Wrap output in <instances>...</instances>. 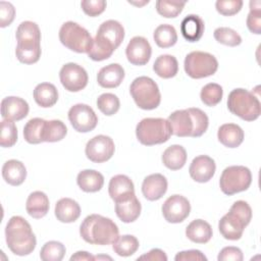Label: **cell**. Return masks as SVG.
<instances>
[{"instance_id":"1","label":"cell","mask_w":261,"mask_h":261,"mask_svg":"<svg viewBox=\"0 0 261 261\" xmlns=\"http://www.w3.org/2000/svg\"><path fill=\"white\" fill-rule=\"evenodd\" d=\"M124 39V29L120 22L109 19L102 22L93 40V46L88 52L94 61L108 59Z\"/></svg>"},{"instance_id":"2","label":"cell","mask_w":261,"mask_h":261,"mask_svg":"<svg viewBox=\"0 0 261 261\" xmlns=\"http://www.w3.org/2000/svg\"><path fill=\"white\" fill-rule=\"evenodd\" d=\"M118 227L113 220L99 214L87 216L81 226L80 234L82 239L92 245H110L118 238Z\"/></svg>"},{"instance_id":"3","label":"cell","mask_w":261,"mask_h":261,"mask_svg":"<svg viewBox=\"0 0 261 261\" xmlns=\"http://www.w3.org/2000/svg\"><path fill=\"white\" fill-rule=\"evenodd\" d=\"M5 239L9 250L17 256L31 254L37 245L31 224L21 216H12L5 227Z\"/></svg>"},{"instance_id":"4","label":"cell","mask_w":261,"mask_h":261,"mask_svg":"<svg viewBox=\"0 0 261 261\" xmlns=\"http://www.w3.org/2000/svg\"><path fill=\"white\" fill-rule=\"evenodd\" d=\"M228 110L246 121L256 120L261 113L259 99L248 90L238 88L228 94Z\"/></svg>"},{"instance_id":"5","label":"cell","mask_w":261,"mask_h":261,"mask_svg":"<svg viewBox=\"0 0 261 261\" xmlns=\"http://www.w3.org/2000/svg\"><path fill=\"white\" fill-rule=\"evenodd\" d=\"M172 135L171 126L167 119L147 117L142 119L136 127L138 141L145 146L165 143Z\"/></svg>"},{"instance_id":"6","label":"cell","mask_w":261,"mask_h":261,"mask_svg":"<svg viewBox=\"0 0 261 261\" xmlns=\"http://www.w3.org/2000/svg\"><path fill=\"white\" fill-rule=\"evenodd\" d=\"M129 93L137 106L144 110H153L161 102L157 84L149 76H139L129 86Z\"/></svg>"},{"instance_id":"7","label":"cell","mask_w":261,"mask_h":261,"mask_svg":"<svg viewBox=\"0 0 261 261\" xmlns=\"http://www.w3.org/2000/svg\"><path fill=\"white\" fill-rule=\"evenodd\" d=\"M59 40L63 46L71 51L88 53L93 46L94 39L84 27L73 21H66L59 30Z\"/></svg>"},{"instance_id":"8","label":"cell","mask_w":261,"mask_h":261,"mask_svg":"<svg viewBox=\"0 0 261 261\" xmlns=\"http://www.w3.org/2000/svg\"><path fill=\"white\" fill-rule=\"evenodd\" d=\"M252 182L250 169L243 165H232L226 167L219 179V187L223 194L227 196L244 192L249 189Z\"/></svg>"},{"instance_id":"9","label":"cell","mask_w":261,"mask_h":261,"mask_svg":"<svg viewBox=\"0 0 261 261\" xmlns=\"http://www.w3.org/2000/svg\"><path fill=\"white\" fill-rule=\"evenodd\" d=\"M186 73L192 79H203L213 75L218 68V61L210 53L193 51L189 53L184 62Z\"/></svg>"},{"instance_id":"10","label":"cell","mask_w":261,"mask_h":261,"mask_svg":"<svg viewBox=\"0 0 261 261\" xmlns=\"http://www.w3.org/2000/svg\"><path fill=\"white\" fill-rule=\"evenodd\" d=\"M115 145L113 140L105 135H98L88 141L85 149L87 158L95 163L108 161L114 154Z\"/></svg>"},{"instance_id":"11","label":"cell","mask_w":261,"mask_h":261,"mask_svg":"<svg viewBox=\"0 0 261 261\" xmlns=\"http://www.w3.org/2000/svg\"><path fill=\"white\" fill-rule=\"evenodd\" d=\"M61 85L68 92H80L88 85L89 76L86 69L73 62L64 64L59 71Z\"/></svg>"},{"instance_id":"12","label":"cell","mask_w":261,"mask_h":261,"mask_svg":"<svg viewBox=\"0 0 261 261\" xmlns=\"http://www.w3.org/2000/svg\"><path fill=\"white\" fill-rule=\"evenodd\" d=\"M68 119L72 127L79 133H89L98 123V117L92 107L82 103L70 107L68 110Z\"/></svg>"},{"instance_id":"13","label":"cell","mask_w":261,"mask_h":261,"mask_svg":"<svg viewBox=\"0 0 261 261\" xmlns=\"http://www.w3.org/2000/svg\"><path fill=\"white\" fill-rule=\"evenodd\" d=\"M162 214L169 223L182 222L191 212L189 200L181 195H172L162 205Z\"/></svg>"},{"instance_id":"14","label":"cell","mask_w":261,"mask_h":261,"mask_svg":"<svg viewBox=\"0 0 261 261\" xmlns=\"http://www.w3.org/2000/svg\"><path fill=\"white\" fill-rule=\"evenodd\" d=\"M125 54L127 60L134 65H145L151 58L152 48L148 40L141 36H136L128 42Z\"/></svg>"},{"instance_id":"15","label":"cell","mask_w":261,"mask_h":261,"mask_svg":"<svg viewBox=\"0 0 261 261\" xmlns=\"http://www.w3.org/2000/svg\"><path fill=\"white\" fill-rule=\"evenodd\" d=\"M247 225L248 223L231 210L223 215L218 222V228L221 236L230 241L240 240Z\"/></svg>"},{"instance_id":"16","label":"cell","mask_w":261,"mask_h":261,"mask_svg":"<svg viewBox=\"0 0 261 261\" xmlns=\"http://www.w3.org/2000/svg\"><path fill=\"white\" fill-rule=\"evenodd\" d=\"M168 122L171 126L172 135L176 137H193L195 123L192 113L188 109L175 110L168 116Z\"/></svg>"},{"instance_id":"17","label":"cell","mask_w":261,"mask_h":261,"mask_svg":"<svg viewBox=\"0 0 261 261\" xmlns=\"http://www.w3.org/2000/svg\"><path fill=\"white\" fill-rule=\"evenodd\" d=\"M215 161L207 155H199L195 157L189 167L191 177L197 182L209 181L215 173Z\"/></svg>"},{"instance_id":"18","label":"cell","mask_w":261,"mask_h":261,"mask_svg":"<svg viewBox=\"0 0 261 261\" xmlns=\"http://www.w3.org/2000/svg\"><path fill=\"white\" fill-rule=\"evenodd\" d=\"M29 110L28 102L20 97L9 96L1 101V115L4 119L21 120L29 114Z\"/></svg>"},{"instance_id":"19","label":"cell","mask_w":261,"mask_h":261,"mask_svg":"<svg viewBox=\"0 0 261 261\" xmlns=\"http://www.w3.org/2000/svg\"><path fill=\"white\" fill-rule=\"evenodd\" d=\"M167 191V179L161 173H153L146 176L142 184V193L149 201H157Z\"/></svg>"},{"instance_id":"20","label":"cell","mask_w":261,"mask_h":261,"mask_svg":"<svg viewBox=\"0 0 261 261\" xmlns=\"http://www.w3.org/2000/svg\"><path fill=\"white\" fill-rule=\"evenodd\" d=\"M108 193L114 202L124 200L135 194V187L132 179L124 174H117L111 177L108 186Z\"/></svg>"},{"instance_id":"21","label":"cell","mask_w":261,"mask_h":261,"mask_svg":"<svg viewBox=\"0 0 261 261\" xmlns=\"http://www.w3.org/2000/svg\"><path fill=\"white\" fill-rule=\"evenodd\" d=\"M124 79V69L118 63H111L102 67L97 74V82L102 88L118 87Z\"/></svg>"},{"instance_id":"22","label":"cell","mask_w":261,"mask_h":261,"mask_svg":"<svg viewBox=\"0 0 261 261\" xmlns=\"http://www.w3.org/2000/svg\"><path fill=\"white\" fill-rule=\"evenodd\" d=\"M141 210L142 206L136 194L124 200L115 202L116 215L124 223H129L137 220L141 214Z\"/></svg>"},{"instance_id":"23","label":"cell","mask_w":261,"mask_h":261,"mask_svg":"<svg viewBox=\"0 0 261 261\" xmlns=\"http://www.w3.org/2000/svg\"><path fill=\"white\" fill-rule=\"evenodd\" d=\"M205 30L203 19L197 14L187 15L180 23V32L182 37L189 42H198Z\"/></svg>"},{"instance_id":"24","label":"cell","mask_w":261,"mask_h":261,"mask_svg":"<svg viewBox=\"0 0 261 261\" xmlns=\"http://www.w3.org/2000/svg\"><path fill=\"white\" fill-rule=\"evenodd\" d=\"M57 220L63 223L74 222L81 215V207L76 201L70 198H62L57 201L54 210Z\"/></svg>"},{"instance_id":"25","label":"cell","mask_w":261,"mask_h":261,"mask_svg":"<svg viewBox=\"0 0 261 261\" xmlns=\"http://www.w3.org/2000/svg\"><path fill=\"white\" fill-rule=\"evenodd\" d=\"M218 141L227 148L239 147L245 138L244 130L234 123H224L219 126L217 132Z\"/></svg>"},{"instance_id":"26","label":"cell","mask_w":261,"mask_h":261,"mask_svg":"<svg viewBox=\"0 0 261 261\" xmlns=\"http://www.w3.org/2000/svg\"><path fill=\"white\" fill-rule=\"evenodd\" d=\"M50 208L49 199L44 192L36 191L30 194L27 199L25 210L30 216L39 219L44 217Z\"/></svg>"},{"instance_id":"27","label":"cell","mask_w":261,"mask_h":261,"mask_svg":"<svg viewBox=\"0 0 261 261\" xmlns=\"http://www.w3.org/2000/svg\"><path fill=\"white\" fill-rule=\"evenodd\" d=\"M2 176L7 184L11 186H19L25 180L27 168L21 161L10 159L2 166Z\"/></svg>"},{"instance_id":"28","label":"cell","mask_w":261,"mask_h":261,"mask_svg":"<svg viewBox=\"0 0 261 261\" xmlns=\"http://www.w3.org/2000/svg\"><path fill=\"white\" fill-rule=\"evenodd\" d=\"M76 182L82 191L86 193H95L103 188L104 176L94 169H85L79 172Z\"/></svg>"},{"instance_id":"29","label":"cell","mask_w":261,"mask_h":261,"mask_svg":"<svg viewBox=\"0 0 261 261\" xmlns=\"http://www.w3.org/2000/svg\"><path fill=\"white\" fill-rule=\"evenodd\" d=\"M213 231L211 225L203 219L193 220L186 228L188 239L196 244H206L212 238Z\"/></svg>"},{"instance_id":"30","label":"cell","mask_w":261,"mask_h":261,"mask_svg":"<svg viewBox=\"0 0 261 261\" xmlns=\"http://www.w3.org/2000/svg\"><path fill=\"white\" fill-rule=\"evenodd\" d=\"M161 159L168 169L178 170L182 168L187 162L186 149L180 145H171L164 150Z\"/></svg>"},{"instance_id":"31","label":"cell","mask_w":261,"mask_h":261,"mask_svg":"<svg viewBox=\"0 0 261 261\" xmlns=\"http://www.w3.org/2000/svg\"><path fill=\"white\" fill-rule=\"evenodd\" d=\"M33 95L36 103L43 108L52 107L58 100V91L56 87L50 83H41L37 85Z\"/></svg>"},{"instance_id":"32","label":"cell","mask_w":261,"mask_h":261,"mask_svg":"<svg viewBox=\"0 0 261 261\" xmlns=\"http://www.w3.org/2000/svg\"><path fill=\"white\" fill-rule=\"evenodd\" d=\"M153 70L162 79H170L176 75L178 71V63L174 56L163 54L156 58L153 64Z\"/></svg>"},{"instance_id":"33","label":"cell","mask_w":261,"mask_h":261,"mask_svg":"<svg viewBox=\"0 0 261 261\" xmlns=\"http://www.w3.org/2000/svg\"><path fill=\"white\" fill-rule=\"evenodd\" d=\"M66 125L61 120H45L42 132V141L49 143L59 142L66 136Z\"/></svg>"},{"instance_id":"34","label":"cell","mask_w":261,"mask_h":261,"mask_svg":"<svg viewBox=\"0 0 261 261\" xmlns=\"http://www.w3.org/2000/svg\"><path fill=\"white\" fill-rule=\"evenodd\" d=\"M155 43L160 48H169L177 41V34L173 25L163 23L158 25L153 34Z\"/></svg>"},{"instance_id":"35","label":"cell","mask_w":261,"mask_h":261,"mask_svg":"<svg viewBox=\"0 0 261 261\" xmlns=\"http://www.w3.org/2000/svg\"><path fill=\"white\" fill-rule=\"evenodd\" d=\"M139 246V241L135 236L123 234L118 236V238L112 244V249L118 256L128 257L137 252Z\"/></svg>"},{"instance_id":"36","label":"cell","mask_w":261,"mask_h":261,"mask_svg":"<svg viewBox=\"0 0 261 261\" xmlns=\"http://www.w3.org/2000/svg\"><path fill=\"white\" fill-rule=\"evenodd\" d=\"M41 53V44H17L15 49L17 59L24 64H33L39 61Z\"/></svg>"},{"instance_id":"37","label":"cell","mask_w":261,"mask_h":261,"mask_svg":"<svg viewBox=\"0 0 261 261\" xmlns=\"http://www.w3.org/2000/svg\"><path fill=\"white\" fill-rule=\"evenodd\" d=\"M17 42H41V32L38 24L34 21H22L15 33Z\"/></svg>"},{"instance_id":"38","label":"cell","mask_w":261,"mask_h":261,"mask_svg":"<svg viewBox=\"0 0 261 261\" xmlns=\"http://www.w3.org/2000/svg\"><path fill=\"white\" fill-rule=\"evenodd\" d=\"M45 123V119L40 117H35L30 119L23 127L24 140L30 144H40L42 143V132Z\"/></svg>"},{"instance_id":"39","label":"cell","mask_w":261,"mask_h":261,"mask_svg":"<svg viewBox=\"0 0 261 261\" xmlns=\"http://www.w3.org/2000/svg\"><path fill=\"white\" fill-rule=\"evenodd\" d=\"M66 253L65 246L57 241L47 242L40 251V258L43 261H61Z\"/></svg>"},{"instance_id":"40","label":"cell","mask_w":261,"mask_h":261,"mask_svg":"<svg viewBox=\"0 0 261 261\" xmlns=\"http://www.w3.org/2000/svg\"><path fill=\"white\" fill-rule=\"evenodd\" d=\"M223 96L222 87L216 83H209L205 85L200 93L201 101L209 107L217 105Z\"/></svg>"},{"instance_id":"41","label":"cell","mask_w":261,"mask_h":261,"mask_svg":"<svg viewBox=\"0 0 261 261\" xmlns=\"http://www.w3.org/2000/svg\"><path fill=\"white\" fill-rule=\"evenodd\" d=\"M97 107L103 114L111 116L119 110L120 102L116 95L112 93H104L98 97Z\"/></svg>"},{"instance_id":"42","label":"cell","mask_w":261,"mask_h":261,"mask_svg":"<svg viewBox=\"0 0 261 261\" xmlns=\"http://www.w3.org/2000/svg\"><path fill=\"white\" fill-rule=\"evenodd\" d=\"M213 36L218 43L229 46V47H236L242 43V37L234 30L230 28H226V27L217 28L214 31Z\"/></svg>"},{"instance_id":"43","label":"cell","mask_w":261,"mask_h":261,"mask_svg":"<svg viewBox=\"0 0 261 261\" xmlns=\"http://www.w3.org/2000/svg\"><path fill=\"white\" fill-rule=\"evenodd\" d=\"M185 5L186 2L158 0L156 1V10L163 17L174 18L181 13Z\"/></svg>"},{"instance_id":"44","label":"cell","mask_w":261,"mask_h":261,"mask_svg":"<svg viewBox=\"0 0 261 261\" xmlns=\"http://www.w3.org/2000/svg\"><path fill=\"white\" fill-rule=\"evenodd\" d=\"M17 141V128L12 120L3 119L1 122L0 144L3 148L12 147Z\"/></svg>"},{"instance_id":"45","label":"cell","mask_w":261,"mask_h":261,"mask_svg":"<svg viewBox=\"0 0 261 261\" xmlns=\"http://www.w3.org/2000/svg\"><path fill=\"white\" fill-rule=\"evenodd\" d=\"M250 12L247 17V27L253 34H261V2L250 1Z\"/></svg>"},{"instance_id":"46","label":"cell","mask_w":261,"mask_h":261,"mask_svg":"<svg viewBox=\"0 0 261 261\" xmlns=\"http://www.w3.org/2000/svg\"><path fill=\"white\" fill-rule=\"evenodd\" d=\"M189 110L193 115L194 123H195V129H194V134H193L192 138H199L208 128V124H209L208 116L200 108H189Z\"/></svg>"},{"instance_id":"47","label":"cell","mask_w":261,"mask_h":261,"mask_svg":"<svg viewBox=\"0 0 261 261\" xmlns=\"http://www.w3.org/2000/svg\"><path fill=\"white\" fill-rule=\"evenodd\" d=\"M216 10L225 16L237 14L243 7L242 0H218L215 2Z\"/></svg>"},{"instance_id":"48","label":"cell","mask_w":261,"mask_h":261,"mask_svg":"<svg viewBox=\"0 0 261 261\" xmlns=\"http://www.w3.org/2000/svg\"><path fill=\"white\" fill-rule=\"evenodd\" d=\"M106 5V1L104 0H84L81 2L83 11L91 17H95L101 14L105 10Z\"/></svg>"},{"instance_id":"49","label":"cell","mask_w":261,"mask_h":261,"mask_svg":"<svg viewBox=\"0 0 261 261\" xmlns=\"http://www.w3.org/2000/svg\"><path fill=\"white\" fill-rule=\"evenodd\" d=\"M14 15H15L14 6L9 2L1 1L0 2V27L5 28L9 25L13 21Z\"/></svg>"},{"instance_id":"50","label":"cell","mask_w":261,"mask_h":261,"mask_svg":"<svg viewBox=\"0 0 261 261\" xmlns=\"http://www.w3.org/2000/svg\"><path fill=\"white\" fill-rule=\"evenodd\" d=\"M218 261H242L244 259L243 252L238 247H224L218 254Z\"/></svg>"},{"instance_id":"51","label":"cell","mask_w":261,"mask_h":261,"mask_svg":"<svg viewBox=\"0 0 261 261\" xmlns=\"http://www.w3.org/2000/svg\"><path fill=\"white\" fill-rule=\"evenodd\" d=\"M175 261H206L207 257L199 250H188L178 252L175 257Z\"/></svg>"},{"instance_id":"52","label":"cell","mask_w":261,"mask_h":261,"mask_svg":"<svg viewBox=\"0 0 261 261\" xmlns=\"http://www.w3.org/2000/svg\"><path fill=\"white\" fill-rule=\"evenodd\" d=\"M137 260H145V261H167L166 254L160 249H152L147 254H144L138 257Z\"/></svg>"},{"instance_id":"53","label":"cell","mask_w":261,"mask_h":261,"mask_svg":"<svg viewBox=\"0 0 261 261\" xmlns=\"http://www.w3.org/2000/svg\"><path fill=\"white\" fill-rule=\"evenodd\" d=\"M74 260H79V261H94L95 260V256L91 255L90 253L86 252V251H79L75 254H73L70 257V261H74Z\"/></svg>"},{"instance_id":"54","label":"cell","mask_w":261,"mask_h":261,"mask_svg":"<svg viewBox=\"0 0 261 261\" xmlns=\"http://www.w3.org/2000/svg\"><path fill=\"white\" fill-rule=\"evenodd\" d=\"M149 2V0H147V1H145L144 3H142V4H146V3H148ZM130 3V2H129ZM133 4H137V5H140V3H133Z\"/></svg>"}]
</instances>
